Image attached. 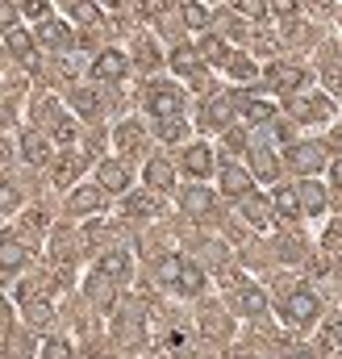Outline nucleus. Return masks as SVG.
Listing matches in <instances>:
<instances>
[{"label":"nucleus","instance_id":"14","mask_svg":"<svg viewBox=\"0 0 342 359\" xmlns=\"http://www.w3.org/2000/svg\"><path fill=\"white\" fill-rule=\"evenodd\" d=\"M234 305H238L242 313H251V318H263V313H267V297H263V288H255V284H242V288L234 292Z\"/></svg>","mask_w":342,"mask_h":359},{"label":"nucleus","instance_id":"10","mask_svg":"<svg viewBox=\"0 0 342 359\" xmlns=\"http://www.w3.org/2000/svg\"><path fill=\"white\" fill-rule=\"evenodd\" d=\"M238 209H242V217H247L251 226H259V230H267V226H271V205H267L259 192H247V196H238Z\"/></svg>","mask_w":342,"mask_h":359},{"label":"nucleus","instance_id":"39","mask_svg":"<svg viewBox=\"0 0 342 359\" xmlns=\"http://www.w3.org/2000/svg\"><path fill=\"white\" fill-rule=\"evenodd\" d=\"M76 109L80 113H96V96L92 92H76Z\"/></svg>","mask_w":342,"mask_h":359},{"label":"nucleus","instance_id":"43","mask_svg":"<svg viewBox=\"0 0 342 359\" xmlns=\"http://www.w3.org/2000/svg\"><path fill=\"white\" fill-rule=\"evenodd\" d=\"M25 13L29 17H46V0H25Z\"/></svg>","mask_w":342,"mask_h":359},{"label":"nucleus","instance_id":"44","mask_svg":"<svg viewBox=\"0 0 342 359\" xmlns=\"http://www.w3.org/2000/svg\"><path fill=\"white\" fill-rule=\"evenodd\" d=\"M326 334H330V343H338L342 347V318H334V322L326 326Z\"/></svg>","mask_w":342,"mask_h":359},{"label":"nucleus","instance_id":"42","mask_svg":"<svg viewBox=\"0 0 342 359\" xmlns=\"http://www.w3.org/2000/svg\"><path fill=\"white\" fill-rule=\"evenodd\" d=\"M271 8H275L280 17H292V13H296V0H271Z\"/></svg>","mask_w":342,"mask_h":359},{"label":"nucleus","instance_id":"1","mask_svg":"<svg viewBox=\"0 0 342 359\" xmlns=\"http://www.w3.org/2000/svg\"><path fill=\"white\" fill-rule=\"evenodd\" d=\"M159 284H167L175 292H184V297H196V292H205V271L196 268V264H188L184 255H163L159 259Z\"/></svg>","mask_w":342,"mask_h":359},{"label":"nucleus","instance_id":"12","mask_svg":"<svg viewBox=\"0 0 342 359\" xmlns=\"http://www.w3.org/2000/svg\"><path fill=\"white\" fill-rule=\"evenodd\" d=\"M184 172L196 180H205L209 172H213V151L205 147V142H196V147H188L184 151Z\"/></svg>","mask_w":342,"mask_h":359},{"label":"nucleus","instance_id":"34","mask_svg":"<svg viewBox=\"0 0 342 359\" xmlns=\"http://www.w3.org/2000/svg\"><path fill=\"white\" fill-rule=\"evenodd\" d=\"M226 67H230V76H234V80H251V76H255V63H251V59H242V55H230V63H226Z\"/></svg>","mask_w":342,"mask_h":359},{"label":"nucleus","instance_id":"38","mask_svg":"<svg viewBox=\"0 0 342 359\" xmlns=\"http://www.w3.org/2000/svg\"><path fill=\"white\" fill-rule=\"evenodd\" d=\"M17 25V4L13 0H0V34H8Z\"/></svg>","mask_w":342,"mask_h":359},{"label":"nucleus","instance_id":"3","mask_svg":"<svg viewBox=\"0 0 342 359\" xmlns=\"http://www.w3.org/2000/svg\"><path fill=\"white\" fill-rule=\"evenodd\" d=\"M280 313H284V322H292V326H309V322L322 313V305H317V297H313L309 288H292V292L284 297Z\"/></svg>","mask_w":342,"mask_h":359},{"label":"nucleus","instance_id":"13","mask_svg":"<svg viewBox=\"0 0 342 359\" xmlns=\"http://www.w3.org/2000/svg\"><path fill=\"white\" fill-rule=\"evenodd\" d=\"M296 201H301V213H326V188L317 180H305L296 188Z\"/></svg>","mask_w":342,"mask_h":359},{"label":"nucleus","instance_id":"30","mask_svg":"<svg viewBox=\"0 0 342 359\" xmlns=\"http://www.w3.org/2000/svg\"><path fill=\"white\" fill-rule=\"evenodd\" d=\"M71 4V17L76 21H84V25H100V8L92 4V0H67Z\"/></svg>","mask_w":342,"mask_h":359},{"label":"nucleus","instance_id":"16","mask_svg":"<svg viewBox=\"0 0 342 359\" xmlns=\"http://www.w3.org/2000/svg\"><path fill=\"white\" fill-rule=\"evenodd\" d=\"M221 192H226V196H234V201H238V196H247V192H251V176H247L242 168L226 163V168H221Z\"/></svg>","mask_w":342,"mask_h":359},{"label":"nucleus","instance_id":"29","mask_svg":"<svg viewBox=\"0 0 342 359\" xmlns=\"http://www.w3.org/2000/svg\"><path fill=\"white\" fill-rule=\"evenodd\" d=\"M184 25H188V29H205V25H209V8L196 4V0H184Z\"/></svg>","mask_w":342,"mask_h":359},{"label":"nucleus","instance_id":"45","mask_svg":"<svg viewBox=\"0 0 342 359\" xmlns=\"http://www.w3.org/2000/svg\"><path fill=\"white\" fill-rule=\"evenodd\" d=\"M326 88H330V92H342V72H330V67H326Z\"/></svg>","mask_w":342,"mask_h":359},{"label":"nucleus","instance_id":"9","mask_svg":"<svg viewBox=\"0 0 342 359\" xmlns=\"http://www.w3.org/2000/svg\"><path fill=\"white\" fill-rule=\"evenodd\" d=\"M288 109H292V117H296V121H322V117H330V109H334V104H330L326 96H296Z\"/></svg>","mask_w":342,"mask_h":359},{"label":"nucleus","instance_id":"17","mask_svg":"<svg viewBox=\"0 0 342 359\" xmlns=\"http://www.w3.org/2000/svg\"><path fill=\"white\" fill-rule=\"evenodd\" d=\"M96 271H100L104 280H130V255H125V251H109V255H100Z\"/></svg>","mask_w":342,"mask_h":359},{"label":"nucleus","instance_id":"19","mask_svg":"<svg viewBox=\"0 0 342 359\" xmlns=\"http://www.w3.org/2000/svg\"><path fill=\"white\" fill-rule=\"evenodd\" d=\"M179 205H184V213H196V217H200V213L213 209V192H209V188H184V192H179Z\"/></svg>","mask_w":342,"mask_h":359},{"label":"nucleus","instance_id":"28","mask_svg":"<svg viewBox=\"0 0 342 359\" xmlns=\"http://www.w3.org/2000/svg\"><path fill=\"white\" fill-rule=\"evenodd\" d=\"M113 138H117V147H121V151H134V147L142 142V126H138V121H121Z\"/></svg>","mask_w":342,"mask_h":359},{"label":"nucleus","instance_id":"46","mask_svg":"<svg viewBox=\"0 0 342 359\" xmlns=\"http://www.w3.org/2000/svg\"><path fill=\"white\" fill-rule=\"evenodd\" d=\"M8 121H13V104H8V100H4V96H0V130H4V126H8Z\"/></svg>","mask_w":342,"mask_h":359},{"label":"nucleus","instance_id":"24","mask_svg":"<svg viewBox=\"0 0 342 359\" xmlns=\"http://www.w3.org/2000/svg\"><path fill=\"white\" fill-rule=\"evenodd\" d=\"M125 213H130V217H155V213H159V205H155V196L134 192V196H125Z\"/></svg>","mask_w":342,"mask_h":359},{"label":"nucleus","instance_id":"27","mask_svg":"<svg viewBox=\"0 0 342 359\" xmlns=\"http://www.w3.org/2000/svg\"><path fill=\"white\" fill-rule=\"evenodd\" d=\"M8 50H13L21 63H34V42H29V34H21V29H8Z\"/></svg>","mask_w":342,"mask_h":359},{"label":"nucleus","instance_id":"35","mask_svg":"<svg viewBox=\"0 0 342 359\" xmlns=\"http://www.w3.org/2000/svg\"><path fill=\"white\" fill-rule=\"evenodd\" d=\"M159 138H167V142L184 138V121H179V117H163V121H159Z\"/></svg>","mask_w":342,"mask_h":359},{"label":"nucleus","instance_id":"7","mask_svg":"<svg viewBox=\"0 0 342 359\" xmlns=\"http://www.w3.org/2000/svg\"><path fill=\"white\" fill-rule=\"evenodd\" d=\"M267 80H271V88L275 92H296L305 88V67H292V63H275V67H267Z\"/></svg>","mask_w":342,"mask_h":359},{"label":"nucleus","instance_id":"36","mask_svg":"<svg viewBox=\"0 0 342 359\" xmlns=\"http://www.w3.org/2000/svg\"><path fill=\"white\" fill-rule=\"evenodd\" d=\"M17 205H21V192L13 184H0V213H13Z\"/></svg>","mask_w":342,"mask_h":359},{"label":"nucleus","instance_id":"25","mask_svg":"<svg viewBox=\"0 0 342 359\" xmlns=\"http://www.w3.org/2000/svg\"><path fill=\"white\" fill-rule=\"evenodd\" d=\"M238 109H242V117H247L251 126H263V121L275 117V109H271L267 100H238Z\"/></svg>","mask_w":342,"mask_h":359},{"label":"nucleus","instance_id":"5","mask_svg":"<svg viewBox=\"0 0 342 359\" xmlns=\"http://www.w3.org/2000/svg\"><path fill=\"white\" fill-rule=\"evenodd\" d=\"M130 72V55L125 50H100L96 63H92V76L96 80H121Z\"/></svg>","mask_w":342,"mask_h":359},{"label":"nucleus","instance_id":"21","mask_svg":"<svg viewBox=\"0 0 342 359\" xmlns=\"http://www.w3.org/2000/svg\"><path fill=\"white\" fill-rule=\"evenodd\" d=\"M42 113H46V117H55V121H50V130H55V138H59V142H71V138H76V126H71V117H67V113H59V104H50V100H46V104H42Z\"/></svg>","mask_w":342,"mask_h":359},{"label":"nucleus","instance_id":"32","mask_svg":"<svg viewBox=\"0 0 342 359\" xmlns=\"http://www.w3.org/2000/svg\"><path fill=\"white\" fill-rule=\"evenodd\" d=\"M25 318H29V326H50L55 322L50 305H42V301H25Z\"/></svg>","mask_w":342,"mask_h":359},{"label":"nucleus","instance_id":"2","mask_svg":"<svg viewBox=\"0 0 342 359\" xmlns=\"http://www.w3.org/2000/svg\"><path fill=\"white\" fill-rule=\"evenodd\" d=\"M146 109L163 121V117H179L184 113V92L175 88L171 80H155L151 88H146Z\"/></svg>","mask_w":342,"mask_h":359},{"label":"nucleus","instance_id":"40","mask_svg":"<svg viewBox=\"0 0 342 359\" xmlns=\"http://www.w3.org/2000/svg\"><path fill=\"white\" fill-rule=\"evenodd\" d=\"M46 359H67L71 351H67V343H46V351H42Z\"/></svg>","mask_w":342,"mask_h":359},{"label":"nucleus","instance_id":"6","mask_svg":"<svg viewBox=\"0 0 342 359\" xmlns=\"http://www.w3.org/2000/svg\"><path fill=\"white\" fill-rule=\"evenodd\" d=\"M96 184H100L104 192H125V188H130V168H125L121 159H104V163L96 168Z\"/></svg>","mask_w":342,"mask_h":359},{"label":"nucleus","instance_id":"18","mask_svg":"<svg viewBox=\"0 0 342 359\" xmlns=\"http://www.w3.org/2000/svg\"><path fill=\"white\" fill-rule=\"evenodd\" d=\"M146 188H155V192L175 188V172H171L167 159H151V163H146Z\"/></svg>","mask_w":342,"mask_h":359},{"label":"nucleus","instance_id":"15","mask_svg":"<svg viewBox=\"0 0 342 359\" xmlns=\"http://www.w3.org/2000/svg\"><path fill=\"white\" fill-rule=\"evenodd\" d=\"M21 155H25V163H46L50 159V142L38 130H25L21 134Z\"/></svg>","mask_w":342,"mask_h":359},{"label":"nucleus","instance_id":"20","mask_svg":"<svg viewBox=\"0 0 342 359\" xmlns=\"http://www.w3.org/2000/svg\"><path fill=\"white\" fill-rule=\"evenodd\" d=\"M67 209H71V213H96V209H100V188H88V184H80V188L71 192Z\"/></svg>","mask_w":342,"mask_h":359},{"label":"nucleus","instance_id":"41","mask_svg":"<svg viewBox=\"0 0 342 359\" xmlns=\"http://www.w3.org/2000/svg\"><path fill=\"white\" fill-rule=\"evenodd\" d=\"M242 13H251V17H263V0H234Z\"/></svg>","mask_w":342,"mask_h":359},{"label":"nucleus","instance_id":"48","mask_svg":"<svg viewBox=\"0 0 342 359\" xmlns=\"http://www.w3.org/2000/svg\"><path fill=\"white\" fill-rule=\"evenodd\" d=\"M284 359H317V355H313V351H288Z\"/></svg>","mask_w":342,"mask_h":359},{"label":"nucleus","instance_id":"47","mask_svg":"<svg viewBox=\"0 0 342 359\" xmlns=\"http://www.w3.org/2000/svg\"><path fill=\"white\" fill-rule=\"evenodd\" d=\"M330 184H334V188H342V159H334V163H330Z\"/></svg>","mask_w":342,"mask_h":359},{"label":"nucleus","instance_id":"22","mask_svg":"<svg viewBox=\"0 0 342 359\" xmlns=\"http://www.w3.org/2000/svg\"><path fill=\"white\" fill-rule=\"evenodd\" d=\"M171 67L179 72V76H200V59H196V50H188V46H175V55H171Z\"/></svg>","mask_w":342,"mask_h":359},{"label":"nucleus","instance_id":"37","mask_svg":"<svg viewBox=\"0 0 342 359\" xmlns=\"http://www.w3.org/2000/svg\"><path fill=\"white\" fill-rule=\"evenodd\" d=\"M76 168H80V159H76V155H67V159L55 168V180H59V184H71V180H76Z\"/></svg>","mask_w":342,"mask_h":359},{"label":"nucleus","instance_id":"8","mask_svg":"<svg viewBox=\"0 0 342 359\" xmlns=\"http://www.w3.org/2000/svg\"><path fill=\"white\" fill-rule=\"evenodd\" d=\"M29 264V251H25V243L21 238H13V234H0V271H21Z\"/></svg>","mask_w":342,"mask_h":359},{"label":"nucleus","instance_id":"11","mask_svg":"<svg viewBox=\"0 0 342 359\" xmlns=\"http://www.w3.org/2000/svg\"><path fill=\"white\" fill-rule=\"evenodd\" d=\"M38 38H42L46 46H55V50H67V46H71V29H67L63 21H55L50 13L38 21Z\"/></svg>","mask_w":342,"mask_h":359},{"label":"nucleus","instance_id":"23","mask_svg":"<svg viewBox=\"0 0 342 359\" xmlns=\"http://www.w3.org/2000/svg\"><path fill=\"white\" fill-rule=\"evenodd\" d=\"M200 55H205V63H217V67H226L234 50H230L221 38H205V42H200Z\"/></svg>","mask_w":342,"mask_h":359},{"label":"nucleus","instance_id":"26","mask_svg":"<svg viewBox=\"0 0 342 359\" xmlns=\"http://www.w3.org/2000/svg\"><path fill=\"white\" fill-rule=\"evenodd\" d=\"M275 209H280L288 222H296V217H301V201H296V188H275Z\"/></svg>","mask_w":342,"mask_h":359},{"label":"nucleus","instance_id":"4","mask_svg":"<svg viewBox=\"0 0 342 359\" xmlns=\"http://www.w3.org/2000/svg\"><path fill=\"white\" fill-rule=\"evenodd\" d=\"M288 163H292L296 172L313 176V172L326 168V147H322V142H296V147L288 151Z\"/></svg>","mask_w":342,"mask_h":359},{"label":"nucleus","instance_id":"33","mask_svg":"<svg viewBox=\"0 0 342 359\" xmlns=\"http://www.w3.org/2000/svg\"><path fill=\"white\" fill-rule=\"evenodd\" d=\"M251 159H255V172L263 180H275V159H271V151H267V147H255V151H251Z\"/></svg>","mask_w":342,"mask_h":359},{"label":"nucleus","instance_id":"31","mask_svg":"<svg viewBox=\"0 0 342 359\" xmlns=\"http://www.w3.org/2000/svg\"><path fill=\"white\" fill-rule=\"evenodd\" d=\"M230 121V100H209L205 104V126H226Z\"/></svg>","mask_w":342,"mask_h":359}]
</instances>
